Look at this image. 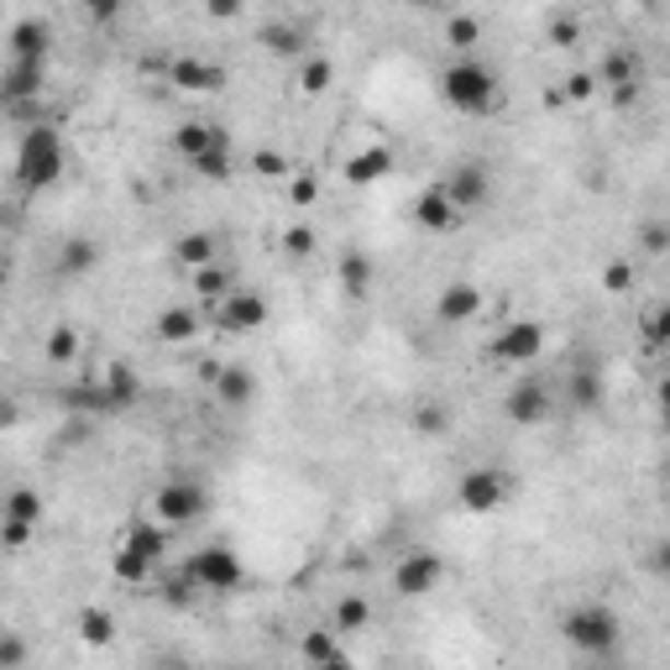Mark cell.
I'll return each instance as SVG.
<instances>
[{
	"label": "cell",
	"instance_id": "cell-29",
	"mask_svg": "<svg viewBox=\"0 0 670 670\" xmlns=\"http://www.w3.org/2000/svg\"><path fill=\"white\" fill-rule=\"evenodd\" d=\"M367 623H372V602H367V598H340V602H335V613H331L335 634H361Z\"/></svg>",
	"mask_w": 670,
	"mask_h": 670
},
{
	"label": "cell",
	"instance_id": "cell-13",
	"mask_svg": "<svg viewBox=\"0 0 670 670\" xmlns=\"http://www.w3.org/2000/svg\"><path fill=\"white\" fill-rule=\"evenodd\" d=\"M43 79H48V63H5L0 73V100H5V111H16V105H37L43 100Z\"/></svg>",
	"mask_w": 670,
	"mask_h": 670
},
{
	"label": "cell",
	"instance_id": "cell-24",
	"mask_svg": "<svg viewBox=\"0 0 670 670\" xmlns=\"http://www.w3.org/2000/svg\"><path fill=\"white\" fill-rule=\"evenodd\" d=\"M602 393H608V388H602L598 367H576V372H571V408H576V414H598Z\"/></svg>",
	"mask_w": 670,
	"mask_h": 670
},
{
	"label": "cell",
	"instance_id": "cell-45",
	"mask_svg": "<svg viewBox=\"0 0 670 670\" xmlns=\"http://www.w3.org/2000/svg\"><path fill=\"white\" fill-rule=\"evenodd\" d=\"M284 246L293 252V257H310V252H314V231H310V226H288Z\"/></svg>",
	"mask_w": 670,
	"mask_h": 670
},
{
	"label": "cell",
	"instance_id": "cell-47",
	"mask_svg": "<svg viewBox=\"0 0 670 670\" xmlns=\"http://www.w3.org/2000/svg\"><path fill=\"white\" fill-rule=\"evenodd\" d=\"M602 288H608V293H628V288H634V267L613 263L608 273H602Z\"/></svg>",
	"mask_w": 670,
	"mask_h": 670
},
{
	"label": "cell",
	"instance_id": "cell-7",
	"mask_svg": "<svg viewBox=\"0 0 670 670\" xmlns=\"http://www.w3.org/2000/svg\"><path fill=\"white\" fill-rule=\"evenodd\" d=\"M503 414L519 425V430H534V425H545L555 414V393L545 378H519V383L508 388V398H503Z\"/></svg>",
	"mask_w": 670,
	"mask_h": 670
},
{
	"label": "cell",
	"instance_id": "cell-5",
	"mask_svg": "<svg viewBox=\"0 0 670 670\" xmlns=\"http://www.w3.org/2000/svg\"><path fill=\"white\" fill-rule=\"evenodd\" d=\"M184 566L199 581V592H241V581H246V566H241V555L231 545H205Z\"/></svg>",
	"mask_w": 670,
	"mask_h": 670
},
{
	"label": "cell",
	"instance_id": "cell-40",
	"mask_svg": "<svg viewBox=\"0 0 670 670\" xmlns=\"http://www.w3.org/2000/svg\"><path fill=\"white\" fill-rule=\"evenodd\" d=\"M26 666V639L16 628H5L0 634V670H22Z\"/></svg>",
	"mask_w": 670,
	"mask_h": 670
},
{
	"label": "cell",
	"instance_id": "cell-44",
	"mask_svg": "<svg viewBox=\"0 0 670 670\" xmlns=\"http://www.w3.org/2000/svg\"><path fill=\"white\" fill-rule=\"evenodd\" d=\"M592 95H598V73L576 69L571 79H566V100H592Z\"/></svg>",
	"mask_w": 670,
	"mask_h": 670
},
{
	"label": "cell",
	"instance_id": "cell-38",
	"mask_svg": "<svg viewBox=\"0 0 670 670\" xmlns=\"http://www.w3.org/2000/svg\"><path fill=\"white\" fill-rule=\"evenodd\" d=\"M477 37H482V22H477V16H451V22H446V43H451L455 53L472 48Z\"/></svg>",
	"mask_w": 670,
	"mask_h": 670
},
{
	"label": "cell",
	"instance_id": "cell-36",
	"mask_svg": "<svg viewBox=\"0 0 670 670\" xmlns=\"http://www.w3.org/2000/svg\"><path fill=\"white\" fill-rule=\"evenodd\" d=\"M100 263V246L84 236H73L69 246H63V273H90V267Z\"/></svg>",
	"mask_w": 670,
	"mask_h": 670
},
{
	"label": "cell",
	"instance_id": "cell-9",
	"mask_svg": "<svg viewBox=\"0 0 670 670\" xmlns=\"http://www.w3.org/2000/svg\"><path fill=\"white\" fill-rule=\"evenodd\" d=\"M446 581V561L435 551H408L398 566H393V592L398 598H425Z\"/></svg>",
	"mask_w": 670,
	"mask_h": 670
},
{
	"label": "cell",
	"instance_id": "cell-53",
	"mask_svg": "<svg viewBox=\"0 0 670 670\" xmlns=\"http://www.w3.org/2000/svg\"><path fill=\"white\" fill-rule=\"evenodd\" d=\"M210 16H220V22H231V16H241V5H231V0H220V5H210Z\"/></svg>",
	"mask_w": 670,
	"mask_h": 670
},
{
	"label": "cell",
	"instance_id": "cell-11",
	"mask_svg": "<svg viewBox=\"0 0 670 670\" xmlns=\"http://www.w3.org/2000/svg\"><path fill=\"white\" fill-rule=\"evenodd\" d=\"M446 199H451L461 216H472V210H482L487 205V194H493V178H487V168L482 163H455L451 173H446Z\"/></svg>",
	"mask_w": 670,
	"mask_h": 670
},
{
	"label": "cell",
	"instance_id": "cell-39",
	"mask_svg": "<svg viewBox=\"0 0 670 670\" xmlns=\"http://www.w3.org/2000/svg\"><path fill=\"white\" fill-rule=\"evenodd\" d=\"M414 430L419 435H446L451 430V414H446L440 404H419L414 408Z\"/></svg>",
	"mask_w": 670,
	"mask_h": 670
},
{
	"label": "cell",
	"instance_id": "cell-34",
	"mask_svg": "<svg viewBox=\"0 0 670 670\" xmlns=\"http://www.w3.org/2000/svg\"><path fill=\"white\" fill-rule=\"evenodd\" d=\"M5 519H22V524H43V498L32 487H11L5 493Z\"/></svg>",
	"mask_w": 670,
	"mask_h": 670
},
{
	"label": "cell",
	"instance_id": "cell-6",
	"mask_svg": "<svg viewBox=\"0 0 670 670\" xmlns=\"http://www.w3.org/2000/svg\"><path fill=\"white\" fill-rule=\"evenodd\" d=\"M152 513H158V524L184 529V524H194V519L210 513V493H205L199 482H163V487L152 493Z\"/></svg>",
	"mask_w": 670,
	"mask_h": 670
},
{
	"label": "cell",
	"instance_id": "cell-2",
	"mask_svg": "<svg viewBox=\"0 0 670 670\" xmlns=\"http://www.w3.org/2000/svg\"><path fill=\"white\" fill-rule=\"evenodd\" d=\"M561 639L576 655H587V660H608L623 645V623L608 602H576L571 613L561 619Z\"/></svg>",
	"mask_w": 670,
	"mask_h": 670
},
{
	"label": "cell",
	"instance_id": "cell-49",
	"mask_svg": "<svg viewBox=\"0 0 670 670\" xmlns=\"http://www.w3.org/2000/svg\"><path fill=\"white\" fill-rule=\"evenodd\" d=\"M314 178L310 173H299V178H288V199H293V205H299V210H304V205H314Z\"/></svg>",
	"mask_w": 670,
	"mask_h": 670
},
{
	"label": "cell",
	"instance_id": "cell-32",
	"mask_svg": "<svg viewBox=\"0 0 670 670\" xmlns=\"http://www.w3.org/2000/svg\"><path fill=\"white\" fill-rule=\"evenodd\" d=\"M79 639H84V645H95V649H105L111 639H116V619H111L105 608H84V613H79Z\"/></svg>",
	"mask_w": 670,
	"mask_h": 670
},
{
	"label": "cell",
	"instance_id": "cell-17",
	"mask_svg": "<svg viewBox=\"0 0 670 670\" xmlns=\"http://www.w3.org/2000/svg\"><path fill=\"white\" fill-rule=\"evenodd\" d=\"M120 545H126V551H137V555H147L152 566H163V561H168V545H173V529L158 524V519H142V524H126Z\"/></svg>",
	"mask_w": 670,
	"mask_h": 670
},
{
	"label": "cell",
	"instance_id": "cell-8",
	"mask_svg": "<svg viewBox=\"0 0 670 670\" xmlns=\"http://www.w3.org/2000/svg\"><path fill=\"white\" fill-rule=\"evenodd\" d=\"M540 351H545V325L540 320H513L493 335V357L503 367H529V361H540Z\"/></svg>",
	"mask_w": 670,
	"mask_h": 670
},
{
	"label": "cell",
	"instance_id": "cell-28",
	"mask_svg": "<svg viewBox=\"0 0 670 670\" xmlns=\"http://www.w3.org/2000/svg\"><path fill=\"white\" fill-rule=\"evenodd\" d=\"M158 335H163V340H173V346L194 340V335H199V310H178V304H173V310H163V314H158Z\"/></svg>",
	"mask_w": 670,
	"mask_h": 670
},
{
	"label": "cell",
	"instance_id": "cell-20",
	"mask_svg": "<svg viewBox=\"0 0 670 670\" xmlns=\"http://www.w3.org/2000/svg\"><path fill=\"white\" fill-rule=\"evenodd\" d=\"M372 278H378V267H372L367 252H340V263H335V284H340L346 299H367Z\"/></svg>",
	"mask_w": 670,
	"mask_h": 670
},
{
	"label": "cell",
	"instance_id": "cell-27",
	"mask_svg": "<svg viewBox=\"0 0 670 670\" xmlns=\"http://www.w3.org/2000/svg\"><path fill=\"white\" fill-rule=\"evenodd\" d=\"M299 655L310 660V670L331 666L335 655H340V634H335V628H310V634L299 639Z\"/></svg>",
	"mask_w": 670,
	"mask_h": 670
},
{
	"label": "cell",
	"instance_id": "cell-46",
	"mask_svg": "<svg viewBox=\"0 0 670 670\" xmlns=\"http://www.w3.org/2000/svg\"><path fill=\"white\" fill-rule=\"evenodd\" d=\"M645 335L655 340V346H670V304H660V310L645 320Z\"/></svg>",
	"mask_w": 670,
	"mask_h": 670
},
{
	"label": "cell",
	"instance_id": "cell-48",
	"mask_svg": "<svg viewBox=\"0 0 670 670\" xmlns=\"http://www.w3.org/2000/svg\"><path fill=\"white\" fill-rule=\"evenodd\" d=\"M252 173H263V178H284L288 163L278 152H252Z\"/></svg>",
	"mask_w": 670,
	"mask_h": 670
},
{
	"label": "cell",
	"instance_id": "cell-23",
	"mask_svg": "<svg viewBox=\"0 0 670 670\" xmlns=\"http://www.w3.org/2000/svg\"><path fill=\"white\" fill-rule=\"evenodd\" d=\"M216 252H220V241L210 236V231H189V236L173 241V257L184 267H194V273H199V267H216Z\"/></svg>",
	"mask_w": 670,
	"mask_h": 670
},
{
	"label": "cell",
	"instance_id": "cell-12",
	"mask_svg": "<svg viewBox=\"0 0 670 670\" xmlns=\"http://www.w3.org/2000/svg\"><path fill=\"white\" fill-rule=\"evenodd\" d=\"M598 84H608V90H613V100H619V105H628V100L639 95V84H645V58H639L634 48H613L608 58H602Z\"/></svg>",
	"mask_w": 670,
	"mask_h": 670
},
{
	"label": "cell",
	"instance_id": "cell-56",
	"mask_svg": "<svg viewBox=\"0 0 670 670\" xmlns=\"http://www.w3.org/2000/svg\"><path fill=\"white\" fill-rule=\"evenodd\" d=\"M592 670H623V666H592Z\"/></svg>",
	"mask_w": 670,
	"mask_h": 670
},
{
	"label": "cell",
	"instance_id": "cell-31",
	"mask_svg": "<svg viewBox=\"0 0 670 670\" xmlns=\"http://www.w3.org/2000/svg\"><path fill=\"white\" fill-rule=\"evenodd\" d=\"M111 571L126 581V587H142V581H152V561L147 555H137V551H126V545H116V555H111Z\"/></svg>",
	"mask_w": 670,
	"mask_h": 670
},
{
	"label": "cell",
	"instance_id": "cell-15",
	"mask_svg": "<svg viewBox=\"0 0 670 670\" xmlns=\"http://www.w3.org/2000/svg\"><path fill=\"white\" fill-rule=\"evenodd\" d=\"M216 147H231L226 126H216V120H184V126L173 131V152H178L184 163H199V158L216 152Z\"/></svg>",
	"mask_w": 670,
	"mask_h": 670
},
{
	"label": "cell",
	"instance_id": "cell-54",
	"mask_svg": "<svg viewBox=\"0 0 670 670\" xmlns=\"http://www.w3.org/2000/svg\"><path fill=\"white\" fill-rule=\"evenodd\" d=\"M320 670H357V666H351V655H346V649H340V655H335L331 666H320Z\"/></svg>",
	"mask_w": 670,
	"mask_h": 670
},
{
	"label": "cell",
	"instance_id": "cell-4",
	"mask_svg": "<svg viewBox=\"0 0 670 670\" xmlns=\"http://www.w3.org/2000/svg\"><path fill=\"white\" fill-rule=\"evenodd\" d=\"M455 503L466 513H498L513 503V472L503 466H466L461 482H455Z\"/></svg>",
	"mask_w": 670,
	"mask_h": 670
},
{
	"label": "cell",
	"instance_id": "cell-50",
	"mask_svg": "<svg viewBox=\"0 0 670 670\" xmlns=\"http://www.w3.org/2000/svg\"><path fill=\"white\" fill-rule=\"evenodd\" d=\"M649 571L666 576V581H670V540H660V545L649 551Z\"/></svg>",
	"mask_w": 670,
	"mask_h": 670
},
{
	"label": "cell",
	"instance_id": "cell-3",
	"mask_svg": "<svg viewBox=\"0 0 670 670\" xmlns=\"http://www.w3.org/2000/svg\"><path fill=\"white\" fill-rule=\"evenodd\" d=\"M63 137L53 131V126H26L22 131V147H16V184H22L26 194L37 189H53L58 178H63Z\"/></svg>",
	"mask_w": 670,
	"mask_h": 670
},
{
	"label": "cell",
	"instance_id": "cell-22",
	"mask_svg": "<svg viewBox=\"0 0 670 670\" xmlns=\"http://www.w3.org/2000/svg\"><path fill=\"white\" fill-rule=\"evenodd\" d=\"M210 388H216V398L226 408H246L252 398H257V378H252V367H220V378Z\"/></svg>",
	"mask_w": 670,
	"mask_h": 670
},
{
	"label": "cell",
	"instance_id": "cell-33",
	"mask_svg": "<svg viewBox=\"0 0 670 670\" xmlns=\"http://www.w3.org/2000/svg\"><path fill=\"white\" fill-rule=\"evenodd\" d=\"M263 43H267V53H278V58H304V32H299V26H288V22L267 26Z\"/></svg>",
	"mask_w": 670,
	"mask_h": 670
},
{
	"label": "cell",
	"instance_id": "cell-14",
	"mask_svg": "<svg viewBox=\"0 0 670 670\" xmlns=\"http://www.w3.org/2000/svg\"><path fill=\"white\" fill-rule=\"evenodd\" d=\"M168 84H178L189 95H216V90H226V69L210 63V58H173L168 63Z\"/></svg>",
	"mask_w": 670,
	"mask_h": 670
},
{
	"label": "cell",
	"instance_id": "cell-19",
	"mask_svg": "<svg viewBox=\"0 0 670 670\" xmlns=\"http://www.w3.org/2000/svg\"><path fill=\"white\" fill-rule=\"evenodd\" d=\"M414 220H419L425 231H435V236H446L451 226H461V210H455L451 199H446V189L435 184V189H425L414 199Z\"/></svg>",
	"mask_w": 670,
	"mask_h": 670
},
{
	"label": "cell",
	"instance_id": "cell-21",
	"mask_svg": "<svg viewBox=\"0 0 670 670\" xmlns=\"http://www.w3.org/2000/svg\"><path fill=\"white\" fill-rule=\"evenodd\" d=\"M388 173H393V147H361L357 158L346 163V184L367 189V184H378Z\"/></svg>",
	"mask_w": 670,
	"mask_h": 670
},
{
	"label": "cell",
	"instance_id": "cell-30",
	"mask_svg": "<svg viewBox=\"0 0 670 670\" xmlns=\"http://www.w3.org/2000/svg\"><path fill=\"white\" fill-rule=\"evenodd\" d=\"M158 598L168 602V608H189L194 598H199V581L189 576V566H178V571H168L163 581H158Z\"/></svg>",
	"mask_w": 670,
	"mask_h": 670
},
{
	"label": "cell",
	"instance_id": "cell-42",
	"mask_svg": "<svg viewBox=\"0 0 670 670\" xmlns=\"http://www.w3.org/2000/svg\"><path fill=\"white\" fill-rule=\"evenodd\" d=\"M639 246H645L649 257H660V252H670V220H649L645 231H639Z\"/></svg>",
	"mask_w": 670,
	"mask_h": 670
},
{
	"label": "cell",
	"instance_id": "cell-52",
	"mask_svg": "<svg viewBox=\"0 0 670 670\" xmlns=\"http://www.w3.org/2000/svg\"><path fill=\"white\" fill-rule=\"evenodd\" d=\"M655 404H660V419L670 425V378H660V388H655Z\"/></svg>",
	"mask_w": 670,
	"mask_h": 670
},
{
	"label": "cell",
	"instance_id": "cell-1",
	"mask_svg": "<svg viewBox=\"0 0 670 670\" xmlns=\"http://www.w3.org/2000/svg\"><path fill=\"white\" fill-rule=\"evenodd\" d=\"M440 95H446V105L461 111V116H487V111H498L503 79L487 69L482 58H455V63H446V73H440Z\"/></svg>",
	"mask_w": 670,
	"mask_h": 670
},
{
	"label": "cell",
	"instance_id": "cell-55",
	"mask_svg": "<svg viewBox=\"0 0 670 670\" xmlns=\"http://www.w3.org/2000/svg\"><path fill=\"white\" fill-rule=\"evenodd\" d=\"M666 487H670V455H666Z\"/></svg>",
	"mask_w": 670,
	"mask_h": 670
},
{
	"label": "cell",
	"instance_id": "cell-10",
	"mask_svg": "<svg viewBox=\"0 0 670 670\" xmlns=\"http://www.w3.org/2000/svg\"><path fill=\"white\" fill-rule=\"evenodd\" d=\"M210 320H216L220 331H231V335H252V331H263L267 325V299L257 293V288H236L226 304L210 310Z\"/></svg>",
	"mask_w": 670,
	"mask_h": 670
},
{
	"label": "cell",
	"instance_id": "cell-18",
	"mask_svg": "<svg viewBox=\"0 0 670 670\" xmlns=\"http://www.w3.org/2000/svg\"><path fill=\"white\" fill-rule=\"evenodd\" d=\"M477 310H482L477 284H446L440 299H435V314H440L446 325H466V320H477Z\"/></svg>",
	"mask_w": 670,
	"mask_h": 670
},
{
	"label": "cell",
	"instance_id": "cell-41",
	"mask_svg": "<svg viewBox=\"0 0 670 670\" xmlns=\"http://www.w3.org/2000/svg\"><path fill=\"white\" fill-rule=\"evenodd\" d=\"M194 173H205V178H231V147H216V152H205L199 163H189Z\"/></svg>",
	"mask_w": 670,
	"mask_h": 670
},
{
	"label": "cell",
	"instance_id": "cell-25",
	"mask_svg": "<svg viewBox=\"0 0 670 670\" xmlns=\"http://www.w3.org/2000/svg\"><path fill=\"white\" fill-rule=\"evenodd\" d=\"M100 383H105V393H111V404H116V408H131L137 398H142V378H137L126 361L105 367V378H100Z\"/></svg>",
	"mask_w": 670,
	"mask_h": 670
},
{
	"label": "cell",
	"instance_id": "cell-35",
	"mask_svg": "<svg viewBox=\"0 0 670 670\" xmlns=\"http://www.w3.org/2000/svg\"><path fill=\"white\" fill-rule=\"evenodd\" d=\"M335 79V63L331 58H304V69H299V90L304 95H325Z\"/></svg>",
	"mask_w": 670,
	"mask_h": 670
},
{
	"label": "cell",
	"instance_id": "cell-16",
	"mask_svg": "<svg viewBox=\"0 0 670 670\" xmlns=\"http://www.w3.org/2000/svg\"><path fill=\"white\" fill-rule=\"evenodd\" d=\"M48 48H53V26L37 22V16H22L11 26V58L16 63H48Z\"/></svg>",
	"mask_w": 670,
	"mask_h": 670
},
{
	"label": "cell",
	"instance_id": "cell-43",
	"mask_svg": "<svg viewBox=\"0 0 670 670\" xmlns=\"http://www.w3.org/2000/svg\"><path fill=\"white\" fill-rule=\"evenodd\" d=\"M32 529H37V524L5 519V524H0V540H5V551H26V545H32Z\"/></svg>",
	"mask_w": 670,
	"mask_h": 670
},
{
	"label": "cell",
	"instance_id": "cell-37",
	"mask_svg": "<svg viewBox=\"0 0 670 670\" xmlns=\"http://www.w3.org/2000/svg\"><path fill=\"white\" fill-rule=\"evenodd\" d=\"M73 357H79V335H73L69 325H58V331L48 335V361L53 367H69Z\"/></svg>",
	"mask_w": 670,
	"mask_h": 670
},
{
	"label": "cell",
	"instance_id": "cell-51",
	"mask_svg": "<svg viewBox=\"0 0 670 670\" xmlns=\"http://www.w3.org/2000/svg\"><path fill=\"white\" fill-rule=\"evenodd\" d=\"M576 32H581V26H576V22H571V16H561V22H555V26H551V37H555V48H571V43H576Z\"/></svg>",
	"mask_w": 670,
	"mask_h": 670
},
{
	"label": "cell",
	"instance_id": "cell-26",
	"mask_svg": "<svg viewBox=\"0 0 670 670\" xmlns=\"http://www.w3.org/2000/svg\"><path fill=\"white\" fill-rule=\"evenodd\" d=\"M194 293H199V304L216 310V304H226V299L236 293V284H231L226 267H199V273H194Z\"/></svg>",
	"mask_w": 670,
	"mask_h": 670
}]
</instances>
